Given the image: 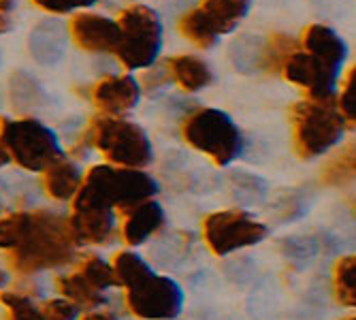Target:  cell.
Instances as JSON below:
<instances>
[{
    "label": "cell",
    "mask_w": 356,
    "mask_h": 320,
    "mask_svg": "<svg viewBox=\"0 0 356 320\" xmlns=\"http://www.w3.org/2000/svg\"><path fill=\"white\" fill-rule=\"evenodd\" d=\"M0 248L7 250L17 273L30 275L71 265L79 241L73 235L69 216L32 209L0 218Z\"/></svg>",
    "instance_id": "6da1fadb"
},
{
    "label": "cell",
    "mask_w": 356,
    "mask_h": 320,
    "mask_svg": "<svg viewBox=\"0 0 356 320\" xmlns=\"http://www.w3.org/2000/svg\"><path fill=\"white\" fill-rule=\"evenodd\" d=\"M348 47L335 30L322 24H312L299 41L297 51L284 64V77L301 86L309 99L331 101Z\"/></svg>",
    "instance_id": "7a4b0ae2"
},
{
    "label": "cell",
    "mask_w": 356,
    "mask_h": 320,
    "mask_svg": "<svg viewBox=\"0 0 356 320\" xmlns=\"http://www.w3.org/2000/svg\"><path fill=\"white\" fill-rule=\"evenodd\" d=\"M0 147L30 173H43L56 160L64 158L58 135L35 118L0 120Z\"/></svg>",
    "instance_id": "3957f363"
},
{
    "label": "cell",
    "mask_w": 356,
    "mask_h": 320,
    "mask_svg": "<svg viewBox=\"0 0 356 320\" xmlns=\"http://www.w3.org/2000/svg\"><path fill=\"white\" fill-rule=\"evenodd\" d=\"M293 143L301 160H314L339 143L346 118L333 101H301L290 109Z\"/></svg>",
    "instance_id": "277c9868"
},
{
    "label": "cell",
    "mask_w": 356,
    "mask_h": 320,
    "mask_svg": "<svg viewBox=\"0 0 356 320\" xmlns=\"http://www.w3.org/2000/svg\"><path fill=\"white\" fill-rule=\"evenodd\" d=\"M86 137L115 167L143 169L154 158L147 133L131 120L99 115L90 122Z\"/></svg>",
    "instance_id": "5b68a950"
},
{
    "label": "cell",
    "mask_w": 356,
    "mask_h": 320,
    "mask_svg": "<svg viewBox=\"0 0 356 320\" xmlns=\"http://www.w3.org/2000/svg\"><path fill=\"white\" fill-rule=\"evenodd\" d=\"M81 190H86L94 199L103 201L111 209L126 214L128 209L152 201L158 192V184L141 169L96 165L86 173Z\"/></svg>",
    "instance_id": "8992f818"
},
{
    "label": "cell",
    "mask_w": 356,
    "mask_h": 320,
    "mask_svg": "<svg viewBox=\"0 0 356 320\" xmlns=\"http://www.w3.org/2000/svg\"><path fill=\"white\" fill-rule=\"evenodd\" d=\"M181 135L188 145L207 154L220 167L231 165L243 150V137L233 118L211 107L192 111L181 124Z\"/></svg>",
    "instance_id": "52a82bcc"
},
{
    "label": "cell",
    "mask_w": 356,
    "mask_h": 320,
    "mask_svg": "<svg viewBox=\"0 0 356 320\" xmlns=\"http://www.w3.org/2000/svg\"><path fill=\"white\" fill-rule=\"evenodd\" d=\"M122 41L115 51L126 69H149L163 49V24L147 5H131L120 13Z\"/></svg>",
    "instance_id": "ba28073f"
},
{
    "label": "cell",
    "mask_w": 356,
    "mask_h": 320,
    "mask_svg": "<svg viewBox=\"0 0 356 320\" xmlns=\"http://www.w3.org/2000/svg\"><path fill=\"white\" fill-rule=\"evenodd\" d=\"M250 11V0H203L181 15L177 28L181 35L201 49H209L222 35L233 32Z\"/></svg>",
    "instance_id": "9c48e42d"
},
{
    "label": "cell",
    "mask_w": 356,
    "mask_h": 320,
    "mask_svg": "<svg viewBox=\"0 0 356 320\" xmlns=\"http://www.w3.org/2000/svg\"><path fill=\"white\" fill-rule=\"evenodd\" d=\"M269 235L267 224L243 209L213 211L203 220V237L216 256H226L261 243Z\"/></svg>",
    "instance_id": "30bf717a"
},
{
    "label": "cell",
    "mask_w": 356,
    "mask_h": 320,
    "mask_svg": "<svg viewBox=\"0 0 356 320\" xmlns=\"http://www.w3.org/2000/svg\"><path fill=\"white\" fill-rule=\"evenodd\" d=\"M126 303L143 320H175L184 307V293L175 280L149 271L126 288Z\"/></svg>",
    "instance_id": "8fae6325"
},
{
    "label": "cell",
    "mask_w": 356,
    "mask_h": 320,
    "mask_svg": "<svg viewBox=\"0 0 356 320\" xmlns=\"http://www.w3.org/2000/svg\"><path fill=\"white\" fill-rule=\"evenodd\" d=\"M71 229L79 246L92 243V246H103L111 241L115 235V209L105 205L103 201L94 199L86 190L79 188L77 197L73 199V214L69 216Z\"/></svg>",
    "instance_id": "7c38bea8"
},
{
    "label": "cell",
    "mask_w": 356,
    "mask_h": 320,
    "mask_svg": "<svg viewBox=\"0 0 356 320\" xmlns=\"http://www.w3.org/2000/svg\"><path fill=\"white\" fill-rule=\"evenodd\" d=\"M69 32L73 41L92 54H115L122 41L120 24L96 13H79L71 19Z\"/></svg>",
    "instance_id": "4fadbf2b"
},
{
    "label": "cell",
    "mask_w": 356,
    "mask_h": 320,
    "mask_svg": "<svg viewBox=\"0 0 356 320\" xmlns=\"http://www.w3.org/2000/svg\"><path fill=\"white\" fill-rule=\"evenodd\" d=\"M141 86L131 75H107L92 88V101L105 115L118 118L137 107Z\"/></svg>",
    "instance_id": "5bb4252c"
},
{
    "label": "cell",
    "mask_w": 356,
    "mask_h": 320,
    "mask_svg": "<svg viewBox=\"0 0 356 320\" xmlns=\"http://www.w3.org/2000/svg\"><path fill=\"white\" fill-rule=\"evenodd\" d=\"M67 43H69L67 26L56 19H43L30 32L28 49H30V56L39 64L51 67V64L62 60L64 51H67Z\"/></svg>",
    "instance_id": "9a60e30c"
},
{
    "label": "cell",
    "mask_w": 356,
    "mask_h": 320,
    "mask_svg": "<svg viewBox=\"0 0 356 320\" xmlns=\"http://www.w3.org/2000/svg\"><path fill=\"white\" fill-rule=\"evenodd\" d=\"M163 227H165V209L152 199L124 214L122 237L128 246H141Z\"/></svg>",
    "instance_id": "2e32d148"
},
{
    "label": "cell",
    "mask_w": 356,
    "mask_h": 320,
    "mask_svg": "<svg viewBox=\"0 0 356 320\" xmlns=\"http://www.w3.org/2000/svg\"><path fill=\"white\" fill-rule=\"evenodd\" d=\"M83 184V173L77 163L67 156L56 160V163L43 171V186L45 192L56 201H73Z\"/></svg>",
    "instance_id": "e0dca14e"
},
{
    "label": "cell",
    "mask_w": 356,
    "mask_h": 320,
    "mask_svg": "<svg viewBox=\"0 0 356 320\" xmlns=\"http://www.w3.org/2000/svg\"><path fill=\"white\" fill-rule=\"evenodd\" d=\"M167 69L171 73V79L177 81L179 88L186 92H199L213 81V73L209 69V64L190 54L169 58Z\"/></svg>",
    "instance_id": "ac0fdd59"
},
{
    "label": "cell",
    "mask_w": 356,
    "mask_h": 320,
    "mask_svg": "<svg viewBox=\"0 0 356 320\" xmlns=\"http://www.w3.org/2000/svg\"><path fill=\"white\" fill-rule=\"evenodd\" d=\"M9 96L15 111H35L47 103L43 86L26 71H15L9 81Z\"/></svg>",
    "instance_id": "d6986e66"
},
{
    "label": "cell",
    "mask_w": 356,
    "mask_h": 320,
    "mask_svg": "<svg viewBox=\"0 0 356 320\" xmlns=\"http://www.w3.org/2000/svg\"><path fill=\"white\" fill-rule=\"evenodd\" d=\"M352 179H356V141L346 143L320 171V182L325 186H343Z\"/></svg>",
    "instance_id": "ffe728a7"
},
{
    "label": "cell",
    "mask_w": 356,
    "mask_h": 320,
    "mask_svg": "<svg viewBox=\"0 0 356 320\" xmlns=\"http://www.w3.org/2000/svg\"><path fill=\"white\" fill-rule=\"evenodd\" d=\"M58 291L64 299H69L73 303H77L81 310L88 307V310H96V307H101L107 297L105 293L101 291H96L94 286H90L83 275L79 271H73L69 275H62L58 278Z\"/></svg>",
    "instance_id": "44dd1931"
},
{
    "label": "cell",
    "mask_w": 356,
    "mask_h": 320,
    "mask_svg": "<svg viewBox=\"0 0 356 320\" xmlns=\"http://www.w3.org/2000/svg\"><path fill=\"white\" fill-rule=\"evenodd\" d=\"M229 192L241 205H261L267 199V182L254 173L233 171L229 175Z\"/></svg>",
    "instance_id": "7402d4cb"
},
{
    "label": "cell",
    "mask_w": 356,
    "mask_h": 320,
    "mask_svg": "<svg viewBox=\"0 0 356 320\" xmlns=\"http://www.w3.org/2000/svg\"><path fill=\"white\" fill-rule=\"evenodd\" d=\"M299 47V41L290 35L273 32L269 39L263 43V56H261V71L265 73H280L284 69L286 60L293 56Z\"/></svg>",
    "instance_id": "603a6c76"
},
{
    "label": "cell",
    "mask_w": 356,
    "mask_h": 320,
    "mask_svg": "<svg viewBox=\"0 0 356 320\" xmlns=\"http://www.w3.org/2000/svg\"><path fill=\"white\" fill-rule=\"evenodd\" d=\"M277 250L288 263L305 267L320 254V241L316 235H288L277 241Z\"/></svg>",
    "instance_id": "cb8c5ba5"
},
{
    "label": "cell",
    "mask_w": 356,
    "mask_h": 320,
    "mask_svg": "<svg viewBox=\"0 0 356 320\" xmlns=\"http://www.w3.org/2000/svg\"><path fill=\"white\" fill-rule=\"evenodd\" d=\"M333 293L346 307H356V254L343 256L333 267Z\"/></svg>",
    "instance_id": "d4e9b609"
},
{
    "label": "cell",
    "mask_w": 356,
    "mask_h": 320,
    "mask_svg": "<svg viewBox=\"0 0 356 320\" xmlns=\"http://www.w3.org/2000/svg\"><path fill=\"white\" fill-rule=\"evenodd\" d=\"M113 271H115V280L118 286L131 288L135 282H139L141 278H145L149 271H154L145 261L143 256H139L137 252H120L113 261Z\"/></svg>",
    "instance_id": "484cf974"
},
{
    "label": "cell",
    "mask_w": 356,
    "mask_h": 320,
    "mask_svg": "<svg viewBox=\"0 0 356 320\" xmlns=\"http://www.w3.org/2000/svg\"><path fill=\"white\" fill-rule=\"evenodd\" d=\"M83 280L94 286L96 291H109V288L118 286V280H115V271H113V265H109L105 259H101V256H86V259L81 261L79 269H77Z\"/></svg>",
    "instance_id": "4316f807"
},
{
    "label": "cell",
    "mask_w": 356,
    "mask_h": 320,
    "mask_svg": "<svg viewBox=\"0 0 356 320\" xmlns=\"http://www.w3.org/2000/svg\"><path fill=\"white\" fill-rule=\"evenodd\" d=\"M309 197L303 190H286L284 195H280L273 201V216L277 222L288 224V222H297L307 214Z\"/></svg>",
    "instance_id": "83f0119b"
},
{
    "label": "cell",
    "mask_w": 356,
    "mask_h": 320,
    "mask_svg": "<svg viewBox=\"0 0 356 320\" xmlns=\"http://www.w3.org/2000/svg\"><path fill=\"white\" fill-rule=\"evenodd\" d=\"M0 303L7 310V320H45L41 305L22 293H0Z\"/></svg>",
    "instance_id": "f1b7e54d"
},
{
    "label": "cell",
    "mask_w": 356,
    "mask_h": 320,
    "mask_svg": "<svg viewBox=\"0 0 356 320\" xmlns=\"http://www.w3.org/2000/svg\"><path fill=\"white\" fill-rule=\"evenodd\" d=\"M261 56H263V43L258 39H239L231 47V60L241 73H252L261 69Z\"/></svg>",
    "instance_id": "f546056e"
},
{
    "label": "cell",
    "mask_w": 356,
    "mask_h": 320,
    "mask_svg": "<svg viewBox=\"0 0 356 320\" xmlns=\"http://www.w3.org/2000/svg\"><path fill=\"white\" fill-rule=\"evenodd\" d=\"M41 312L45 320H77L81 314V307L64 297L47 299L41 303Z\"/></svg>",
    "instance_id": "4dcf8cb0"
},
{
    "label": "cell",
    "mask_w": 356,
    "mask_h": 320,
    "mask_svg": "<svg viewBox=\"0 0 356 320\" xmlns=\"http://www.w3.org/2000/svg\"><path fill=\"white\" fill-rule=\"evenodd\" d=\"M339 111L343 113L346 120L356 124V64L350 69L341 94H339Z\"/></svg>",
    "instance_id": "1f68e13d"
},
{
    "label": "cell",
    "mask_w": 356,
    "mask_h": 320,
    "mask_svg": "<svg viewBox=\"0 0 356 320\" xmlns=\"http://www.w3.org/2000/svg\"><path fill=\"white\" fill-rule=\"evenodd\" d=\"M32 3L49 13H71L75 9L92 7L96 0H32Z\"/></svg>",
    "instance_id": "d6a6232c"
},
{
    "label": "cell",
    "mask_w": 356,
    "mask_h": 320,
    "mask_svg": "<svg viewBox=\"0 0 356 320\" xmlns=\"http://www.w3.org/2000/svg\"><path fill=\"white\" fill-rule=\"evenodd\" d=\"M169 81H171V73H169L167 67H165V69H154V71L145 73V77H143V86H145L149 92H152V90H158V88H165Z\"/></svg>",
    "instance_id": "836d02e7"
},
{
    "label": "cell",
    "mask_w": 356,
    "mask_h": 320,
    "mask_svg": "<svg viewBox=\"0 0 356 320\" xmlns=\"http://www.w3.org/2000/svg\"><path fill=\"white\" fill-rule=\"evenodd\" d=\"M11 11H13L11 0H0V35L11 30Z\"/></svg>",
    "instance_id": "e575fe53"
},
{
    "label": "cell",
    "mask_w": 356,
    "mask_h": 320,
    "mask_svg": "<svg viewBox=\"0 0 356 320\" xmlns=\"http://www.w3.org/2000/svg\"><path fill=\"white\" fill-rule=\"evenodd\" d=\"M81 320H118L111 312H101V310H92L88 312Z\"/></svg>",
    "instance_id": "d590c367"
},
{
    "label": "cell",
    "mask_w": 356,
    "mask_h": 320,
    "mask_svg": "<svg viewBox=\"0 0 356 320\" xmlns=\"http://www.w3.org/2000/svg\"><path fill=\"white\" fill-rule=\"evenodd\" d=\"M7 282H9V273L3 267H0V291H3V288L7 286Z\"/></svg>",
    "instance_id": "8d00e7d4"
},
{
    "label": "cell",
    "mask_w": 356,
    "mask_h": 320,
    "mask_svg": "<svg viewBox=\"0 0 356 320\" xmlns=\"http://www.w3.org/2000/svg\"><path fill=\"white\" fill-rule=\"evenodd\" d=\"M9 160H11V158L7 156V152H5L3 147H0V169H3V167H5V165L9 163Z\"/></svg>",
    "instance_id": "74e56055"
},
{
    "label": "cell",
    "mask_w": 356,
    "mask_h": 320,
    "mask_svg": "<svg viewBox=\"0 0 356 320\" xmlns=\"http://www.w3.org/2000/svg\"><path fill=\"white\" fill-rule=\"evenodd\" d=\"M346 320H356V316H350V318H346Z\"/></svg>",
    "instance_id": "f35d334b"
}]
</instances>
